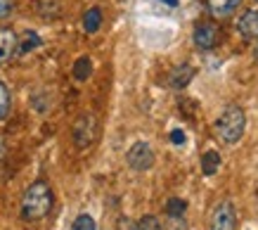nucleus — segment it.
<instances>
[{
    "mask_svg": "<svg viewBox=\"0 0 258 230\" xmlns=\"http://www.w3.org/2000/svg\"><path fill=\"white\" fill-rule=\"evenodd\" d=\"M17 52V36L12 29H0V64L10 62Z\"/></svg>",
    "mask_w": 258,
    "mask_h": 230,
    "instance_id": "obj_8",
    "label": "nucleus"
},
{
    "mask_svg": "<svg viewBox=\"0 0 258 230\" xmlns=\"http://www.w3.org/2000/svg\"><path fill=\"white\" fill-rule=\"evenodd\" d=\"M5 154H8V143H5V138L0 135V159H5Z\"/></svg>",
    "mask_w": 258,
    "mask_h": 230,
    "instance_id": "obj_22",
    "label": "nucleus"
},
{
    "mask_svg": "<svg viewBox=\"0 0 258 230\" xmlns=\"http://www.w3.org/2000/svg\"><path fill=\"white\" fill-rule=\"evenodd\" d=\"M253 60L258 62V45H256V50H253Z\"/></svg>",
    "mask_w": 258,
    "mask_h": 230,
    "instance_id": "obj_24",
    "label": "nucleus"
},
{
    "mask_svg": "<svg viewBox=\"0 0 258 230\" xmlns=\"http://www.w3.org/2000/svg\"><path fill=\"white\" fill-rule=\"evenodd\" d=\"M235 225H237V214H235V206L230 202H223V204H218L213 209L209 230H235Z\"/></svg>",
    "mask_w": 258,
    "mask_h": 230,
    "instance_id": "obj_5",
    "label": "nucleus"
},
{
    "mask_svg": "<svg viewBox=\"0 0 258 230\" xmlns=\"http://www.w3.org/2000/svg\"><path fill=\"white\" fill-rule=\"evenodd\" d=\"M237 29H239V33H242L244 38L258 40V10L244 12V17L239 19V24H237Z\"/></svg>",
    "mask_w": 258,
    "mask_h": 230,
    "instance_id": "obj_9",
    "label": "nucleus"
},
{
    "mask_svg": "<svg viewBox=\"0 0 258 230\" xmlns=\"http://www.w3.org/2000/svg\"><path fill=\"white\" fill-rule=\"evenodd\" d=\"M10 12H12V0H0V19L10 17Z\"/></svg>",
    "mask_w": 258,
    "mask_h": 230,
    "instance_id": "obj_20",
    "label": "nucleus"
},
{
    "mask_svg": "<svg viewBox=\"0 0 258 230\" xmlns=\"http://www.w3.org/2000/svg\"><path fill=\"white\" fill-rule=\"evenodd\" d=\"M125 161L133 171H149L154 164V152L147 143H135L125 154Z\"/></svg>",
    "mask_w": 258,
    "mask_h": 230,
    "instance_id": "obj_4",
    "label": "nucleus"
},
{
    "mask_svg": "<svg viewBox=\"0 0 258 230\" xmlns=\"http://www.w3.org/2000/svg\"><path fill=\"white\" fill-rule=\"evenodd\" d=\"M95 135H97V119H95L93 114H83L79 117V121L74 124V143L76 147H88V145H93Z\"/></svg>",
    "mask_w": 258,
    "mask_h": 230,
    "instance_id": "obj_3",
    "label": "nucleus"
},
{
    "mask_svg": "<svg viewBox=\"0 0 258 230\" xmlns=\"http://www.w3.org/2000/svg\"><path fill=\"white\" fill-rule=\"evenodd\" d=\"M171 143H175V145H182V143H185V133H182L180 128L171 131Z\"/></svg>",
    "mask_w": 258,
    "mask_h": 230,
    "instance_id": "obj_21",
    "label": "nucleus"
},
{
    "mask_svg": "<svg viewBox=\"0 0 258 230\" xmlns=\"http://www.w3.org/2000/svg\"><path fill=\"white\" fill-rule=\"evenodd\" d=\"M161 3H166V5H171V8H175V5H178V0H161Z\"/></svg>",
    "mask_w": 258,
    "mask_h": 230,
    "instance_id": "obj_23",
    "label": "nucleus"
},
{
    "mask_svg": "<svg viewBox=\"0 0 258 230\" xmlns=\"http://www.w3.org/2000/svg\"><path fill=\"white\" fill-rule=\"evenodd\" d=\"M10 107H12V95H10V88L0 81V121H5L10 117Z\"/></svg>",
    "mask_w": 258,
    "mask_h": 230,
    "instance_id": "obj_15",
    "label": "nucleus"
},
{
    "mask_svg": "<svg viewBox=\"0 0 258 230\" xmlns=\"http://www.w3.org/2000/svg\"><path fill=\"white\" fill-rule=\"evenodd\" d=\"M102 26V10L100 8H90L83 15V29L86 33H97Z\"/></svg>",
    "mask_w": 258,
    "mask_h": 230,
    "instance_id": "obj_13",
    "label": "nucleus"
},
{
    "mask_svg": "<svg viewBox=\"0 0 258 230\" xmlns=\"http://www.w3.org/2000/svg\"><path fill=\"white\" fill-rule=\"evenodd\" d=\"M185 211H187V202L185 199L171 197L166 202V214L168 216H185Z\"/></svg>",
    "mask_w": 258,
    "mask_h": 230,
    "instance_id": "obj_16",
    "label": "nucleus"
},
{
    "mask_svg": "<svg viewBox=\"0 0 258 230\" xmlns=\"http://www.w3.org/2000/svg\"><path fill=\"white\" fill-rule=\"evenodd\" d=\"M242 0H209V12L213 17H227L239 8Z\"/></svg>",
    "mask_w": 258,
    "mask_h": 230,
    "instance_id": "obj_10",
    "label": "nucleus"
},
{
    "mask_svg": "<svg viewBox=\"0 0 258 230\" xmlns=\"http://www.w3.org/2000/svg\"><path fill=\"white\" fill-rule=\"evenodd\" d=\"M135 230H164V225H161L157 216H142L138 225H135Z\"/></svg>",
    "mask_w": 258,
    "mask_h": 230,
    "instance_id": "obj_17",
    "label": "nucleus"
},
{
    "mask_svg": "<svg viewBox=\"0 0 258 230\" xmlns=\"http://www.w3.org/2000/svg\"><path fill=\"white\" fill-rule=\"evenodd\" d=\"M168 228L166 230H187V223L182 221V216H168Z\"/></svg>",
    "mask_w": 258,
    "mask_h": 230,
    "instance_id": "obj_19",
    "label": "nucleus"
},
{
    "mask_svg": "<svg viewBox=\"0 0 258 230\" xmlns=\"http://www.w3.org/2000/svg\"><path fill=\"white\" fill-rule=\"evenodd\" d=\"M244 126H246V117H244V109L237 104H230L216 121V131L225 143H237L244 135Z\"/></svg>",
    "mask_w": 258,
    "mask_h": 230,
    "instance_id": "obj_2",
    "label": "nucleus"
},
{
    "mask_svg": "<svg viewBox=\"0 0 258 230\" xmlns=\"http://www.w3.org/2000/svg\"><path fill=\"white\" fill-rule=\"evenodd\" d=\"M40 36L36 31H26L22 36V40H17V52L15 55H29L31 50H36V48H40Z\"/></svg>",
    "mask_w": 258,
    "mask_h": 230,
    "instance_id": "obj_11",
    "label": "nucleus"
},
{
    "mask_svg": "<svg viewBox=\"0 0 258 230\" xmlns=\"http://www.w3.org/2000/svg\"><path fill=\"white\" fill-rule=\"evenodd\" d=\"M220 164H223V159H220V154L216 150L204 152V157H202V171H204V176H213L220 168Z\"/></svg>",
    "mask_w": 258,
    "mask_h": 230,
    "instance_id": "obj_12",
    "label": "nucleus"
},
{
    "mask_svg": "<svg viewBox=\"0 0 258 230\" xmlns=\"http://www.w3.org/2000/svg\"><path fill=\"white\" fill-rule=\"evenodd\" d=\"M71 230H95V218L88 214H81L76 221H74V225H71Z\"/></svg>",
    "mask_w": 258,
    "mask_h": 230,
    "instance_id": "obj_18",
    "label": "nucleus"
},
{
    "mask_svg": "<svg viewBox=\"0 0 258 230\" xmlns=\"http://www.w3.org/2000/svg\"><path fill=\"white\" fill-rule=\"evenodd\" d=\"M71 74H74V79L76 81H88L90 79V74H93V60H90V57H79V60L74 62Z\"/></svg>",
    "mask_w": 258,
    "mask_h": 230,
    "instance_id": "obj_14",
    "label": "nucleus"
},
{
    "mask_svg": "<svg viewBox=\"0 0 258 230\" xmlns=\"http://www.w3.org/2000/svg\"><path fill=\"white\" fill-rule=\"evenodd\" d=\"M55 204L52 190L45 181H38L29 185V190L24 192L22 199V218L24 221H40L50 214V209Z\"/></svg>",
    "mask_w": 258,
    "mask_h": 230,
    "instance_id": "obj_1",
    "label": "nucleus"
},
{
    "mask_svg": "<svg viewBox=\"0 0 258 230\" xmlns=\"http://www.w3.org/2000/svg\"><path fill=\"white\" fill-rule=\"evenodd\" d=\"M192 79H195V67H192V64L173 67L171 74H168V88H173V90H185V88L192 83Z\"/></svg>",
    "mask_w": 258,
    "mask_h": 230,
    "instance_id": "obj_7",
    "label": "nucleus"
},
{
    "mask_svg": "<svg viewBox=\"0 0 258 230\" xmlns=\"http://www.w3.org/2000/svg\"><path fill=\"white\" fill-rule=\"evenodd\" d=\"M218 43V29L211 22H204V24H197L195 29V45L199 50H211L216 48Z\"/></svg>",
    "mask_w": 258,
    "mask_h": 230,
    "instance_id": "obj_6",
    "label": "nucleus"
}]
</instances>
